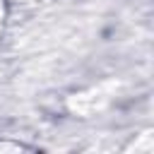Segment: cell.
Masks as SVG:
<instances>
[{
	"instance_id": "cell-1",
	"label": "cell",
	"mask_w": 154,
	"mask_h": 154,
	"mask_svg": "<svg viewBox=\"0 0 154 154\" xmlns=\"http://www.w3.org/2000/svg\"><path fill=\"white\" fill-rule=\"evenodd\" d=\"M5 149L17 152V149H24V144H19V142H0V152H5Z\"/></svg>"
},
{
	"instance_id": "cell-2",
	"label": "cell",
	"mask_w": 154,
	"mask_h": 154,
	"mask_svg": "<svg viewBox=\"0 0 154 154\" xmlns=\"http://www.w3.org/2000/svg\"><path fill=\"white\" fill-rule=\"evenodd\" d=\"M2 17H5V0H0V31H2Z\"/></svg>"
}]
</instances>
